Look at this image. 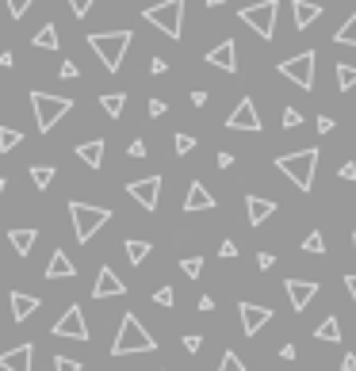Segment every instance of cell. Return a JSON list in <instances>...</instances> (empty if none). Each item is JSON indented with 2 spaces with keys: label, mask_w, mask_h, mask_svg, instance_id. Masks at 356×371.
I'll list each match as a JSON object with an SVG mask.
<instances>
[{
  "label": "cell",
  "mask_w": 356,
  "mask_h": 371,
  "mask_svg": "<svg viewBox=\"0 0 356 371\" xmlns=\"http://www.w3.org/2000/svg\"><path fill=\"white\" fill-rule=\"evenodd\" d=\"M4 188H8V180H4V176H0V196H4Z\"/></svg>",
  "instance_id": "6f0895ef"
},
{
  "label": "cell",
  "mask_w": 356,
  "mask_h": 371,
  "mask_svg": "<svg viewBox=\"0 0 356 371\" xmlns=\"http://www.w3.org/2000/svg\"><path fill=\"white\" fill-rule=\"evenodd\" d=\"M211 207H215V196H211V191L203 188L199 180H191L188 196H184V211H188V215H196V211H211Z\"/></svg>",
  "instance_id": "ac0fdd59"
},
{
  "label": "cell",
  "mask_w": 356,
  "mask_h": 371,
  "mask_svg": "<svg viewBox=\"0 0 356 371\" xmlns=\"http://www.w3.org/2000/svg\"><path fill=\"white\" fill-rule=\"evenodd\" d=\"M8 241H12V249H16L19 256H27L35 249V241H39V230H31V226H24V230H8Z\"/></svg>",
  "instance_id": "7402d4cb"
},
{
  "label": "cell",
  "mask_w": 356,
  "mask_h": 371,
  "mask_svg": "<svg viewBox=\"0 0 356 371\" xmlns=\"http://www.w3.org/2000/svg\"><path fill=\"white\" fill-rule=\"evenodd\" d=\"M276 169L295 184L299 191L315 188V169H318V149H299V153H283L276 157Z\"/></svg>",
  "instance_id": "3957f363"
},
{
  "label": "cell",
  "mask_w": 356,
  "mask_h": 371,
  "mask_svg": "<svg viewBox=\"0 0 356 371\" xmlns=\"http://www.w3.org/2000/svg\"><path fill=\"white\" fill-rule=\"evenodd\" d=\"M337 176H341V180H356V165H353V161H345V165L337 169Z\"/></svg>",
  "instance_id": "f6af8a7d"
},
{
  "label": "cell",
  "mask_w": 356,
  "mask_h": 371,
  "mask_svg": "<svg viewBox=\"0 0 356 371\" xmlns=\"http://www.w3.org/2000/svg\"><path fill=\"white\" fill-rule=\"evenodd\" d=\"M149 73H153V77L169 73V61H165V58H153V61H149Z\"/></svg>",
  "instance_id": "ee69618b"
},
{
  "label": "cell",
  "mask_w": 356,
  "mask_h": 371,
  "mask_svg": "<svg viewBox=\"0 0 356 371\" xmlns=\"http://www.w3.org/2000/svg\"><path fill=\"white\" fill-rule=\"evenodd\" d=\"M261 111L253 108V99L249 96H241L238 99V108L230 111V115H226V131H249V134H261Z\"/></svg>",
  "instance_id": "9c48e42d"
},
{
  "label": "cell",
  "mask_w": 356,
  "mask_h": 371,
  "mask_svg": "<svg viewBox=\"0 0 356 371\" xmlns=\"http://www.w3.org/2000/svg\"><path fill=\"white\" fill-rule=\"evenodd\" d=\"M276 12H280V0H257V4H245L238 16H241V23L253 27V31L268 42L276 35Z\"/></svg>",
  "instance_id": "8992f818"
},
{
  "label": "cell",
  "mask_w": 356,
  "mask_h": 371,
  "mask_svg": "<svg viewBox=\"0 0 356 371\" xmlns=\"http://www.w3.org/2000/svg\"><path fill=\"white\" fill-rule=\"evenodd\" d=\"M215 165H218V169H230V165H234V153H218Z\"/></svg>",
  "instance_id": "681fc988"
},
{
  "label": "cell",
  "mask_w": 356,
  "mask_h": 371,
  "mask_svg": "<svg viewBox=\"0 0 356 371\" xmlns=\"http://www.w3.org/2000/svg\"><path fill=\"white\" fill-rule=\"evenodd\" d=\"M299 123H303V111H299V108H283V126H288V131H295Z\"/></svg>",
  "instance_id": "74e56055"
},
{
  "label": "cell",
  "mask_w": 356,
  "mask_h": 371,
  "mask_svg": "<svg viewBox=\"0 0 356 371\" xmlns=\"http://www.w3.org/2000/svg\"><path fill=\"white\" fill-rule=\"evenodd\" d=\"M291 12H295V27L307 31L318 16H322V4H310V0H291Z\"/></svg>",
  "instance_id": "ffe728a7"
},
{
  "label": "cell",
  "mask_w": 356,
  "mask_h": 371,
  "mask_svg": "<svg viewBox=\"0 0 356 371\" xmlns=\"http://www.w3.org/2000/svg\"><path fill=\"white\" fill-rule=\"evenodd\" d=\"M341 371H356V356L345 352V360H341Z\"/></svg>",
  "instance_id": "816d5d0a"
},
{
  "label": "cell",
  "mask_w": 356,
  "mask_h": 371,
  "mask_svg": "<svg viewBox=\"0 0 356 371\" xmlns=\"http://www.w3.org/2000/svg\"><path fill=\"white\" fill-rule=\"evenodd\" d=\"M315 50H303V54H295V58H288V61H280L276 66V73H283L295 88H303V92H310L315 88Z\"/></svg>",
  "instance_id": "ba28073f"
},
{
  "label": "cell",
  "mask_w": 356,
  "mask_h": 371,
  "mask_svg": "<svg viewBox=\"0 0 356 371\" xmlns=\"http://www.w3.org/2000/svg\"><path fill=\"white\" fill-rule=\"evenodd\" d=\"M54 371H81V363L69 360V356H54Z\"/></svg>",
  "instance_id": "ab89813d"
},
{
  "label": "cell",
  "mask_w": 356,
  "mask_h": 371,
  "mask_svg": "<svg viewBox=\"0 0 356 371\" xmlns=\"http://www.w3.org/2000/svg\"><path fill=\"white\" fill-rule=\"evenodd\" d=\"M318 131L330 134V131H333V119H330V115H318Z\"/></svg>",
  "instance_id": "f907efd6"
},
{
  "label": "cell",
  "mask_w": 356,
  "mask_h": 371,
  "mask_svg": "<svg viewBox=\"0 0 356 371\" xmlns=\"http://www.w3.org/2000/svg\"><path fill=\"white\" fill-rule=\"evenodd\" d=\"M50 180H54V165H31V184L35 188H50Z\"/></svg>",
  "instance_id": "f1b7e54d"
},
{
  "label": "cell",
  "mask_w": 356,
  "mask_h": 371,
  "mask_svg": "<svg viewBox=\"0 0 356 371\" xmlns=\"http://www.w3.org/2000/svg\"><path fill=\"white\" fill-rule=\"evenodd\" d=\"M69 218H73V234H77V241H92L96 238V230L100 226H108L111 222V211L108 207H92V203H81V199H73L69 203Z\"/></svg>",
  "instance_id": "277c9868"
},
{
  "label": "cell",
  "mask_w": 356,
  "mask_h": 371,
  "mask_svg": "<svg viewBox=\"0 0 356 371\" xmlns=\"http://www.w3.org/2000/svg\"><path fill=\"white\" fill-rule=\"evenodd\" d=\"M207 66L223 69V73H238V42L223 39L218 46H211L207 50Z\"/></svg>",
  "instance_id": "7c38bea8"
},
{
  "label": "cell",
  "mask_w": 356,
  "mask_h": 371,
  "mask_svg": "<svg viewBox=\"0 0 356 371\" xmlns=\"http://www.w3.org/2000/svg\"><path fill=\"white\" fill-rule=\"evenodd\" d=\"M245 215H249V226H265L276 215V203L265 196H245Z\"/></svg>",
  "instance_id": "e0dca14e"
},
{
  "label": "cell",
  "mask_w": 356,
  "mask_h": 371,
  "mask_svg": "<svg viewBox=\"0 0 356 371\" xmlns=\"http://www.w3.org/2000/svg\"><path fill=\"white\" fill-rule=\"evenodd\" d=\"M280 356L283 360H295V345H280Z\"/></svg>",
  "instance_id": "9f6ffc18"
},
{
  "label": "cell",
  "mask_w": 356,
  "mask_h": 371,
  "mask_svg": "<svg viewBox=\"0 0 356 371\" xmlns=\"http://www.w3.org/2000/svg\"><path fill=\"white\" fill-rule=\"evenodd\" d=\"M191 104H196V108H203V104H207V92H203V88L191 92Z\"/></svg>",
  "instance_id": "db71d44e"
},
{
  "label": "cell",
  "mask_w": 356,
  "mask_h": 371,
  "mask_svg": "<svg viewBox=\"0 0 356 371\" xmlns=\"http://www.w3.org/2000/svg\"><path fill=\"white\" fill-rule=\"evenodd\" d=\"M127 153H131V157H146V142H142V138H134V142H131V149H127Z\"/></svg>",
  "instance_id": "7dc6e473"
},
{
  "label": "cell",
  "mask_w": 356,
  "mask_h": 371,
  "mask_svg": "<svg viewBox=\"0 0 356 371\" xmlns=\"http://www.w3.org/2000/svg\"><path fill=\"white\" fill-rule=\"evenodd\" d=\"M303 249H307V253H315V256H322L326 253V238H322V234H307V238H303Z\"/></svg>",
  "instance_id": "d6a6232c"
},
{
  "label": "cell",
  "mask_w": 356,
  "mask_h": 371,
  "mask_svg": "<svg viewBox=\"0 0 356 371\" xmlns=\"http://www.w3.org/2000/svg\"><path fill=\"white\" fill-rule=\"evenodd\" d=\"M54 337H69V341H88V325H84V310L81 306H69L54 322Z\"/></svg>",
  "instance_id": "30bf717a"
},
{
  "label": "cell",
  "mask_w": 356,
  "mask_h": 371,
  "mask_svg": "<svg viewBox=\"0 0 356 371\" xmlns=\"http://www.w3.org/2000/svg\"><path fill=\"white\" fill-rule=\"evenodd\" d=\"M19 138H24V134H19L16 126H0V153H12V149L19 146Z\"/></svg>",
  "instance_id": "4dcf8cb0"
},
{
  "label": "cell",
  "mask_w": 356,
  "mask_h": 371,
  "mask_svg": "<svg viewBox=\"0 0 356 371\" xmlns=\"http://www.w3.org/2000/svg\"><path fill=\"white\" fill-rule=\"evenodd\" d=\"M272 264H276V256H272V253H261V256H257V268H261V272H268Z\"/></svg>",
  "instance_id": "bcb514c9"
},
{
  "label": "cell",
  "mask_w": 356,
  "mask_h": 371,
  "mask_svg": "<svg viewBox=\"0 0 356 371\" xmlns=\"http://www.w3.org/2000/svg\"><path fill=\"white\" fill-rule=\"evenodd\" d=\"M153 303H158V306H173L176 303L173 287H158V291H153Z\"/></svg>",
  "instance_id": "f35d334b"
},
{
  "label": "cell",
  "mask_w": 356,
  "mask_h": 371,
  "mask_svg": "<svg viewBox=\"0 0 356 371\" xmlns=\"http://www.w3.org/2000/svg\"><path fill=\"white\" fill-rule=\"evenodd\" d=\"M31 363H35V345H16V348H8V352H0V368L4 371H31Z\"/></svg>",
  "instance_id": "5bb4252c"
},
{
  "label": "cell",
  "mask_w": 356,
  "mask_h": 371,
  "mask_svg": "<svg viewBox=\"0 0 356 371\" xmlns=\"http://www.w3.org/2000/svg\"><path fill=\"white\" fill-rule=\"evenodd\" d=\"M31 108H35V123H39V131H54V123H58L62 115H69L73 99L50 96V92H31Z\"/></svg>",
  "instance_id": "52a82bcc"
},
{
  "label": "cell",
  "mask_w": 356,
  "mask_h": 371,
  "mask_svg": "<svg viewBox=\"0 0 356 371\" xmlns=\"http://www.w3.org/2000/svg\"><path fill=\"white\" fill-rule=\"evenodd\" d=\"M283 291H288V298H291V310H307L310 298L318 295V283L315 280H288Z\"/></svg>",
  "instance_id": "9a60e30c"
},
{
  "label": "cell",
  "mask_w": 356,
  "mask_h": 371,
  "mask_svg": "<svg viewBox=\"0 0 356 371\" xmlns=\"http://www.w3.org/2000/svg\"><path fill=\"white\" fill-rule=\"evenodd\" d=\"M31 42H35L39 50H58V46H62V42H58V27H54V23H46V27H42V31L35 35Z\"/></svg>",
  "instance_id": "cb8c5ba5"
},
{
  "label": "cell",
  "mask_w": 356,
  "mask_h": 371,
  "mask_svg": "<svg viewBox=\"0 0 356 371\" xmlns=\"http://www.w3.org/2000/svg\"><path fill=\"white\" fill-rule=\"evenodd\" d=\"M315 337L318 341H330V345H337V341H341V325H337V318H333V314L315 330Z\"/></svg>",
  "instance_id": "d4e9b609"
},
{
  "label": "cell",
  "mask_w": 356,
  "mask_h": 371,
  "mask_svg": "<svg viewBox=\"0 0 356 371\" xmlns=\"http://www.w3.org/2000/svg\"><path fill=\"white\" fill-rule=\"evenodd\" d=\"M158 341L146 333V325L138 322V314H123L119 322V333L111 341V356H131V352H153Z\"/></svg>",
  "instance_id": "7a4b0ae2"
},
{
  "label": "cell",
  "mask_w": 356,
  "mask_h": 371,
  "mask_svg": "<svg viewBox=\"0 0 356 371\" xmlns=\"http://www.w3.org/2000/svg\"><path fill=\"white\" fill-rule=\"evenodd\" d=\"M218 371H245V363H241L238 352H223V360H218Z\"/></svg>",
  "instance_id": "836d02e7"
},
{
  "label": "cell",
  "mask_w": 356,
  "mask_h": 371,
  "mask_svg": "<svg viewBox=\"0 0 356 371\" xmlns=\"http://www.w3.org/2000/svg\"><path fill=\"white\" fill-rule=\"evenodd\" d=\"M180 272L188 276V280H196V276L203 272V256H184V260H180Z\"/></svg>",
  "instance_id": "1f68e13d"
},
{
  "label": "cell",
  "mask_w": 356,
  "mask_h": 371,
  "mask_svg": "<svg viewBox=\"0 0 356 371\" xmlns=\"http://www.w3.org/2000/svg\"><path fill=\"white\" fill-rule=\"evenodd\" d=\"M39 306H42V303H39L35 295H24V291H16V295H12V318H16V322H27V318H31Z\"/></svg>",
  "instance_id": "603a6c76"
},
{
  "label": "cell",
  "mask_w": 356,
  "mask_h": 371,
  "mask_svg": "<svg viewBox=\"0 0 356 371\" xmlns=\"http://www.w3.org/2000/svg\"><path fill=\"white\" fill-rule=\"evenodd\" d=\"M333 73H337V88H341V92L356 88V66H345V61H341V66L333 69Z\"/></svg>",
  "instance_id": "f546056e"
},
{
  "label": "cell",
  "mask_w": 356,
  "mask_h": 371,
  "mask_svg": "<svg viewBox=\"0 0 356 371\" xmlns=\"http://www.w3.org/2000/svg\"><path fill=\"white\" fill-rule=\"evenodd\" d=\"M218 4H223V0H207V8H218Z\"/></svg>",
  "instance_id": "680465c9"
},
{
  "label": "cell",
  "mask_w": 356,
  "mask_h": 371,
  "mask_svg": "<svg viewBox=\"0 0 356 371\" xmlns=\"http://www.w3.org/2000/svg\"><path fill=\"white\" fill-rule=\"evenodd\" d=\"M4 4H8L12 19H24V16H27V8H31L35 0H4Z\"/></svg>",
  "instance_id": "d590c367"
},
{
  "label": "cell",
  "mask_w": 356,
  "mask_h": 371,
  "mask_svg": "<svg viewBox=\"0 0 356 371\" xmlns=\"http://www.w3.org/2000/svg\"><path fill=\"white\" fill-rule=\"evenodd\" d=\"M345 287H348V295H353V306H356V276H345Z\"/></svg>",
  "instance_id": "11a10c76"
},
{
  "label": "cell",
  "mask_w": 356,
  "mask_h": 371,
  "mask_svg": "<svg viewBox=\"0 0 356 371\" xmlns=\"http://www.w3.org/2000/svg\"><path fill=\"white\" fill-rule=\"evenodd\" d=\"M142 16H146V23H153L158 31H165L169 39H180V31H184V0H161V4L146 8Z\"/></svg>",
  "instance_id": "5b68a950"
},
{
  "label": "cell",
  "mask_w": 356,
  "mask_h": 371,
  "mask_svg": "<svg viewBox=\"0 0 356 371\" xmlns=\"http://www.w3.org/2000/svg\"><path fill=\"white\" fill-rule=\"evenodd\" d=\"M127 196H134V203H142L146 211H158V196H161V176H146V180H131Z\"/></svg>",
  "instance_id": "8fae6325"
},
{
  "label": "cell",
  "mask_w": 356,
  "mask_h": 371,
  "mask_svg": "<svg viewBox=\"0 0 356 371\" xmlns=\"http://www.w3.org/2000/svg\"><path fill=\"white\" fill-rule=\"evenodd\" d=\"M199 310H203V314H211V310H215V298H211V295H203V298H199Z\"/></svg>",
  "instance_id": "f5cc1de1"
},
{
  "label": "cell",
  "mask_w": 356,
  "mask_h": 371,
  "mask_svg": "<svg viewBox=\"0 0 356 371\" xmlns=\"http://www.w3.org/2000/svg\"><path fill=\"white\" fill-rule=\"evenodd\" d=\"M100 104H104V111H108L111 119H119V115H123L127 96H123V92H108V96H100Z\"/></svg>",
  "instance_id": "83f0119b"
},
{
  "label": "cell",
  "mask_w": 356,
  "mask_h": 371,
  "mask_svg": "<svg viewBox=\"0 0 356 371\" xmlns=\"http://www.w3.org/2000/svg\"><path fill=\"white\" fill-rule=\"evenodd\" d=\"M238 314H241V330H245V337H253V333H261L268 322H272V310H268V306L241 303V306H238Z\"/></svg>",
  "instance_id": "4fadbf2b"
},
{
  "label": "cell",
  "mask_w": 356,
  "mask_h": 371,
  "mask_svg": "<svg viewBox=\"0 0 356 371\" xmlns=\"http://www.w3.org/2000/svg\"><path fill=\"white\" fill-rule=\"evenodd\" d=\"M123 249H127V260H131V264H142V260L149 256V249H153V245H149V241H138V238H131Z\"/></svg>",
  "instance_id": "484cf974"
},
{
  "label": "cell",
  "mask_w": 356,
  "mask_h": 371,
  "mask_svg": "<svg viewBox=\"0 0 356 371\" xmlns=\"http://www.w3.org/2000/svg\"><path fill=\"white\" fill-rule=\"evenodd\" d=\"M165 111H169V104H165V99H149V115H153V119H161Z\"/></svg>",
  "instance_id": "7bdbcfd3"
},
{
  "label": "cell",
  "mask_w": 356,
  "mask_h": 371,
  "mask_svg": "<svg viewBox=\"0 0 356 371\" xmlns=\"http://www.w3.org/2000/svg\"><path fill=\"white\" fill-rule=\"evenodd\" d=\"M218 253H223L226 260H230V256H238V245H234V241H223V249H218Z\"/></svg>",
  "instance_id": "c3c4849f"
},
{
  "label": "cell",
  "mask_w": 356,
  "mask_h": 371,
  "mask_svg": "<svg viewBox=\"0 0 356 371\" xmlns=\"http://www.w3.org/2000/svg\"><path fill=\"white\" fill-rule=\"evenodd\" d=\"M353 253H356V234H353Z\"/></svg>",
  "instance_id": "91938a15"
},
{
  "label": "cell",
  "mask_w": 356,
  "mask_h": 371,
  "mask_svg": "<svg viewBox=\"0 0 356 371\" xmlns=\"http://www.w3.org/2000/svg\"><path fill=\"white\" fill-rule=\"evenodd\" d=\"M333 42H341V46H356V12L345 19V23L337 27V35H333Z\"/></svg>",
  "instance_id": "4316f807"
},
{
  "label": "cell",
  "mask_w": 356,
  "mask_h": 371,
  "mask_svg": "<svg viewBox=\"0 0 356 371\" xmlns=\"http://www.w3.org/2000/svg\"><path fill=\"white\" fill-rule=\"evenodd\" d=\"M173 146H176V153H191V149H196V134H176L173 138Z\"/></svg>",
  "instance_id": "e575fe53"
},
{
  "label": "cell",
  "mask_w": 356,
  "mask_h": 371,
  "mask_svg": "<svg viewBox=\"0 0 356 371\" xmlns=\"http://www.w3.org/2000/svg\"><path fill=\"white\" fill-rule=\"evenodd\" d=\"M184 348H188V352L196 356L199 348H203V337H199V333H188V337H184Z\"/></svg>",
  "instance_id": "b9f144b4"
},
{
  "label": "cell",
  "mask_w": 356,
  "mask_h": 371,
  "mask_svg": "<svg viewBox=\"0 0 356 371\" xmlns=\"http://www.w3.org/2000/svg\"><path fill=\"white\" fill-rule=\"evenodd\" d=\"M104 149H108L104 138H92V142H81V146H77V157H81L88 169H100L104 165Z\"/></svg>",
  "instance_id": "44dd1931"
},
{
  "label": "cell",
  "mask_w": 356,
  "mask_h": 371,
  "mask_svg": "<svg viewBox=\"0 0 356 371\" xmlns=\"http://www.w3.org/2000/svg\"><path fill=\"white\" fill-rule=\"evenodd\" d=\"M58 77L62 81H73V77H81V69L73 66V61H62V69H58Z\"/></svg>",
  "instance_id": "60d3db41"
},
{
  "label": "cell",
  "mask_w": 356,
  "mask_h": 371,
  "mask_svg": "<svg viewBox=\"0 0 356 371\" xmlns=\"http://www.w3.org/2000/svg\"><path fill=\"white\" fill-rule=\"evenodd\" d=\"M123 280L115 276V268H100V276H96V287H92V298H115V295H123Z\"/></svg>",
  "instance_id": "2e32d148"
},
{
  "label": "cell",
  "mask_w": 356,
  "mask_h": 371,
  "mask_svg": "<svg viewBox=\"0 0 356 371\" xmlns=\"http://www.w3.org/2000/svg\"><path fill=\"white\" fill-rule=\"evenodd\" d=\"M131 42H134L131 31H96V35H88V46L96 50V58L104 61L108 73H119V66H123Z\"/></svg>",
  "instance_id": "6da1fadb"
},
{
  "label": "cell",
  "mask_w": 356,
  "mask_h": 371,
  "mask_svg": "<svg viewBox=\"0 0 356 371\" xmlns=\"http://www.w3.org/2000/svg\"><path fill=\"white\" fill-rule=\"evenodd\" d=\"M92 4H96V0H69V12H73L77 19H84L92 12Z\"/></svg>",
  "instance_id": "8d00e7d4"
},
{
  "label": "cell",
  "mask_w": 356,
  "mask_h": 371,
  "mask_svg": "<svg viewBox=\"0 0 356 371\" xmlns=\"http://www.w3.org/2000/svg\"><path fill=\"white\" fill-rule=\"evenodd\" d=\"M73 276H77L73 260H69L62 249H54V253H50V264H46V280H73Z\"/></svg>",
  "instance_id": "d6986e66"
}]
</instances>
